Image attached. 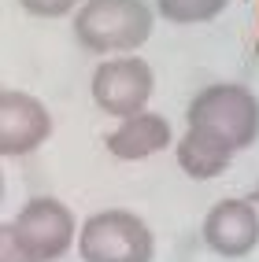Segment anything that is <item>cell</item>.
I'll use <instances>...</instances> for the list:
<instances>
[{"mask_svg":"<svg viewBox=\"0 0 259 262\" xmlns=\"http://www.w3.org/2000/svg\"><path fill=\"white\" fill-rule=\"evenodd\" d=\"M170 144V122L155 111H141L133 118H123V126L115 133H108V151L115 159L126 163H141L148 155L163 151Z\"/></svg>","mask_w":259,"mask_h":262,"instance_id":"ba28073f","label":"cell"},{"mask_svg":"<svg viewBox=\"0 0 259 262\" xmlns=\"http://www.w3.org/2000/svg\"><path fill=\"white\" fill-rule=\"evenodd\" d=\"M48 133H52V118L37 96L15 89L0 96V151L4 155H26L41 148Z\"/></svg>","mask_w":259,"mask_h":262,"instance_id":"8992f818","label":"cell"},{"mask_svg":"<svg viewBox=\"0 0 259 262\" xmlns=\"http://www.w3.org/2000/svg\"><path fill=\"white\" fill-rule=\"evenodd\" d=\"M230 163H233V148L204 129H185V137L178 141V166L196 181L218 178Z\"/></svg>","mask_w":259,"mask_h":262,"instance_id":"9c48e42d","label":"cell"},{"mask_svg":"<svg viewBox=\"0 0 259 262\" xmlns=\"http://www.w3.org/2000/svg\"><path fill=\"white\" fill-rule=\"evenodd\" d=\"M30 15H41V19H59V15H71L78 8V0H19Z\"/></svg>","mask_w":259,"mask_h":262,"instance_id":"8fae6325","label":"cell"},{"mask_svg":"<svg viewBox=\"0 0 259 262\" xmlns=\"http://www.w3.org/2000/svg\"><path fill=\"white\" fill-rule=\"evenodd\" d=\"M4 229L30 262H56L74 244V214L56 196H33Z\"/></svg>","mask_w":259,"mask_h":262,"instance_id":"277c9868","label":"cell"},{"mask_svg":"<svg viewBox=\"0 0 259 262\" xmlns=\"http://www.w3.org/2000/svg\"><path fill=\"white\" fill-rule=\"evenodd\" d=\"M155 78L152 67L141 56H118L96 67L93 74V100L100 111H108L115 118H133L145 111V103L152 100Z\"/></svg>","mask_w":259,"mask_h":262,"instance_id":"5b68a950","label":"cell"},{"mask_svg":"<svg viewBox=\"0 0 259 262\" xmlns=\"http://www.w3.org/2000/svg\"><path fill=\"white\" fill-rule=\"evenodd\" d=\"M0 262H30V258H26V251L11 240V233H8V229H4V240H0Z\"/></svg>","mask_w":259,"mask_h":262,"instance_id":"7c38bea8","label":"cell"},{"mask_svg":"<svg viewBox=\"0 0 259 262\" xmlns=\"http://www.w3.org/2000/svg\"><path fill=\"white\" fill-rule=\"evenodd\" d=\"M82 262H152L155 236L145 218L130 211H100L78 233Z\"/></svg>","mask_w":259,"mask_h":262,"instance_id":"3957f363","label":"cell"},{"mask_svg":"<svg viewBox=\"0 0 259 262\" xmlns=\"http://www.w3.org/2000/svg\"><path fill=\"white\" fill-rule=\"evenodd\" d=\"M74 37L96 56L137 52L152 37V8L145 0H85L74 19Z\"/></svg>","mask_w":259,"mask_h":262,"instance_id":"6da1fadb","label":"cell"},{"mask_svg":"<svg viewBox=\"0 0 259 262\" xmlns=\"http://www.w3.org/2000/svg\"><path fill=\"white\" fill-rule=\"evenodd\" d=\"M204 240L222 258H245L259 244V214L248 200H222L204 218Z\"/></svg>","mask_w":259,"mask_h":262,"instance_id":"52a82bcc","label":"cell"},{"mask_svg":"<svg viewBox=\"0 0 259 262\" xmlns=\"http://www.w3.org/2000/svg\"><path fill=\"white\" fill-rule=\"evenodd\" d=\"M255 203H259V185H255Z\"/></svg>","mask_w":259,"mask_h":262,"instance_id":"4fadbf2b","label":"cell"},{"mask_svg":"<svg viewBox=\"0 0 259 262\" xmlns=\"http://www.w3.org/2000/svg\"><path fill=\"white\" fill-rule=\"evenodd\" d=\"M185 122L189 129H204L218 137L222 144H230L233 151H241L255 144L259 137V100L245 85H230V81L207 85L189 100Z\"/></svg>","mask_w":259,"mask_h":262,"instance_id":"7a4b0ae2","label":"cell"},{"mask_svg":"<svg viewBox=\"0 0 259 262\" xmlns=\"http://www.w3.org/2000/svg\"><path fill=\"white\" fill-rule=\"evenodd\" d=\"M230 0H155V8L167 23L193 26V23H211L215 15L226 11Z\"/></svg>","mask_w":259,"mask_h":262,"instance_id":"30bf717a","label":"cell"}]
</instances>
